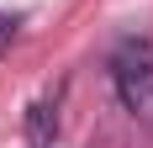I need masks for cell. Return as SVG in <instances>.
Returning <instances> with one entry per match:
<instances>
[{"label": "cell", "instance_id": "obj_2", "mask_svg": "<svg viewBox=\"0 0 153 148\" xmlns=\"http://www.w3.org/2000/svg\"><path fill=\"white\" fill-rule=\"evenodd\" d=\"M53 138H58V111H53V101H37L27 111V143L32 148H53Z\"/></svg>", "mask_w": 153, "mask_h": 148}, {"label": "cell", "instance_id": "obj_3", "mask_svg": "<svg viewBox=\"0 0 153 148\" xmlns=\"http://www.w3.org/2000/svg\"><path fill=\"white\" fill-rule=\"evenodd\" d=\"M11 37H16V16H5V11H0V53L11 48Z\"/></svg>", "mask_w": 153, "mask_h": 148}, {"label": "cell", "instance_id": "obj_1", "mask_svg": "<svg viewBox=\"0 0 153 148\" xmlns=\"http://www.w3.org/2000/svg\"><path fill=\"white\" fill-rule=\"evenodd\" d=\"M111 85H116V101L137 122H153V43H143V37L116 43V53H111Z\"/></svg>", "mask_w": 153, "mask_h": 148}]
</instances>
